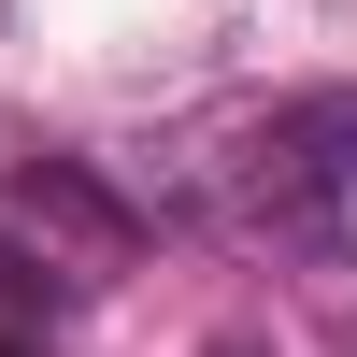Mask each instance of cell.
<instances>
[{
    "label": "cell",
    "instance_id": "cell-2",
    "mask_svg": "<svg viewBox=\"0 0 357 357\" xmlns=\"http://www.w3.org/2000/svg\"><path fill=\"white\" fill-rule=\"evenodd\" d=\"M215 357H257V343H215Z\"/></svg>",
    "mask_w": 357,
    "mask_h": 357
},
{
    "label": "cell",
    "instance_id": "cell-1",
    "mask_svg": "<svg viewBox=\"0 0 357 357\" xmlns=\"http://www.w3.org/2000/svg\"><path fill=\"white\" fill-rule=\"evenodd\" d=\"M343 186H357V100H343V86L272 100V114L215 158L229 229H257V243H314V257L343 243Z\"/></svg>",
    "mask_w": 357,
    "mask_h": 357
}]
</instances>
